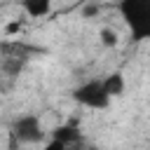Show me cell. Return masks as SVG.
I'll return each instance as SVG.
<instances>
[{
	"label": "cell",
	"instance_id": "3957f363",
	"mask_svg": "<svg viewBox=\"0 0 150 150\" xmlns=\"http://www.w3.org/2000/svg\"><path fill=\"white\" fill-rule=\"evenodd\" d=\"M19 143H38L45 138V129L38 115H21L12 122V131H9Z\"/></svg>",
	"mask_w": 150,
	"mask_h": 150
},
{
	"label": "cell",
	"instance_id": "7a4b0ae2",
	"mask_svg": "<svg viewBox=\"0 0 150 150\" xmlns=\"http://www.w3.org/2000/svg\"><path fill=\"white\" fill-rule=\"evenodd\" d=\"M73 98L87 108H108L110 103V96L103 89V80H89L80 84L77 89H73Z\"/></svg>",
	"mask_w": 150,
	"mask_h": 150
},
{
	"label": "cell",
	"instance_id": "6da1fadb",
	"mask_svg": "<svg viewBox=\"0 0 150 150\" xmlns=\"http://www.w3.org/2000/svg\"><path fill=\"white\" fill-rule=\"evenodd\" d=\"M120 12L131 28L134 40L150 38V2L148 0H124L120 2Z\"/></svg>",
	"mask_w": 150,
	"mask_h": 150
},
{
	"label": "cell",
	"instance_id": "ba28073f",
	"mask_svg": "<svg viewBox=\"0 0 150 150\" xmlns=\"http://www.w3.org/2000/svg\"><path fill=\"white\" fill-rule=\"evenodd\" d=\"M82 14L89 19V16H96L98 14V5H94V2H89V5H84L82 7Z\"/></svg>",
	"mask_w": 150,
	"mask_h": 150
},
{
	"label": "cell",
	"instance_id": "30bf717a",
	"mask_svg": "<svg viewBox=\"0 0 150 150\" xmlns=\"http://www.w3.org/2000/svg\"><path fill=\"white\" fill-rule=\"evenodd\" d=\"M63 148H66V145H61L59 141H49V143H47L42 150H63Z\"/></svg>",
	"mask_w": 150,
	"mask_h": 150
},
{
	"label": "cell",
	"instance_id": "277c9868",
	"mask_svg": "<svg viewBox=\"0 0 150 150\" xmlns=\"http://www.w3.org/2000/svg\"><path fill=\"white\" fill-rule=\"evenodd\" d=\"M52 141H59L61 145H73V143H80L82 136H80V131H77L75 124H61V127L54 129Z\"/></svg>",
	"mask_w": 150,
	"mask_h": 150
},
{
	"label": "cell",
	"instance_id": "8fae6325",
	"mask_svg": "<svg viewBox=\"0 0 150 150\" xmlns=\"http://www.w3.org/2000/svg\"><path fill=\"white\" fill-rule=\"evenodd\" d=\"M63 150H87V148H84V143L80 141V143H73V145H66Z\"/></svg>",
	"mask_w": 150,
	"mask_h": 150
},
{
	"label": "cell",
	"instance_id": "52a82bcc",
	"mask_svg": "<svg viewBox=\"0 0 150 150\" xmlns=\"http://www.w3.org/2000/svg\"><path fill=\"white\" fill-rule=\"evenodd\" d=\"M101 42L105 45V47H115L117 42H120V38H117V33L112 30V28H101Z\"/></svg>",
	"mask_w": 150,
	"mask_h": 150
},
{
	"label": "cell",
	"instance_id": "5b68a950",
	"mask_svg": "<svg viewBox=\"0 0 150 150\" xmlns=\"http://www.w3.org/2000/svg\"><path fill=\"white\" fill-rule=\"evenodd\" d=\"M21 7L30 19H42V16H47L52 12V2L49 0H26Z\"/></svg>",
	"mask_w": 150,
	"mask_h": 150
},
{
	"label": "cell",
	"instance_id": "8992f818",
	"mask_svg": "<svg viewBox=\"0 0 150 150\" xmlns=\"http://www.w3.org/2000/svg\"><path fill=\"white\" fill-rule=\"evenodd\" d=\"M103 89L105 94L112 98V96H122L124 94V75L122 73H112L108 77H103Z\"/></svg>",
	"mask_w": 150,
	"mask_h": 150
},
{
	"label": "cell",
	"instance_id": "9c48e42d",
	"mask_svg": "<svg viewBox=\"0 0 150 150\" xmlns=\"http://www.w3.org/2000/svg\"><path fill=\"white\" fill-rule=\"evenodd\" d=\"M21 28V21H12V23H7L5 26V35H12V33H16Z\"/></svg>",
	"mask_w": 150,
	"mask_h": 150
}]
</instances>
